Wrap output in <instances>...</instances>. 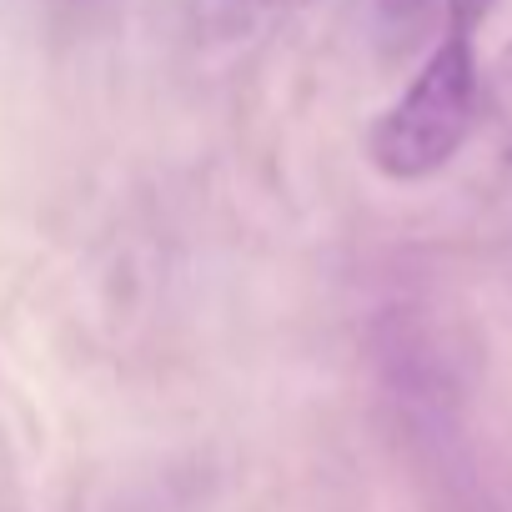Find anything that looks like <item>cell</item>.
Segmentation results:
<instances>
[{
  "label": "cell",
  "instance_id": "obj_1",
  "mask_svg": "<svg viewBox=\"0 0 512 512\" xmlns=\"http://www.w3.org/2000/svg\"><path fill=\"white\" fill-rule=\"evenodd\" d=\"M477 31V16L442 11V41L407 81V91L377 116L367 136V161L387 181H427L467 146L482 116Z\"/></svg>",
  "mask_w": 512,
  "mask_h": 512
},
{
  "label": "cell",
  "instance_id": "obj_4",
  "mask_svg": "<svg viewBox=\"0 0 512 512\" xmlns=\"http://www.w3.org/2000/svg\"><path fill=\"white\" fill-rule=\"evenodd\" d=\"M251 6H292V0H251Z\"/></svg>",
  "mask_w": 512,
  "mask_h": 512
},
{
  "label": "cell",
  "instance_id": "obj_2",
  "mask_svg": "<svg viewBox=\"0 0 512 512\" xmlns=\"http://www.w3.org/2000/svg\"><path fill=\"white\" fill-rule=\"evenodd\" d=\"M497 121L512 131V51L502 56V71H497Z\"/></svg>",
  "mask_w": 512,
  "mask_h": 512
},
{
  "label": "cell",
  "instance_id": "obj_3",
  "mask_svg": "<svg viewBox=\"0 0 512 512\" xmlns=\"http://www.w3.org/2000/svg\"><path fill=\"white\" fill-rule=\"evenodd\" d=\"M492 6H497V0H442V11H467V16H477V21H487Z\"/></svg>",
  "mask_w": 512,
  "mask_h": 512
}]
</instances>
